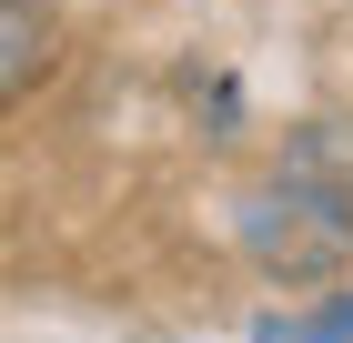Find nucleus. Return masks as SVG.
<instances>
[{
    "instance_id": "obj_1",
    "label": "nucleus",
    "mask_w": 353,
    "mask_h": 343,
    "mask_svg": "<svg viewBox=\"0 0 353 343\" xmlns=\"http://www.w3.org/2000/svg\"><path fill=\"white\" fill-rule=\"evenodd\" d=\"M232 242L263 273H283V283H313V273H333L353 253V202L343 192H313V182H272V192H252L232 212Z\"/></svg>"
},
{
    "instance_id": "obj_3",
    "label": "nucleus",
    "mask_w": 353,
    "mask_h": 343,
    "mask_svg": "<svg viewBox=\"0 0 353 343\" xmlns=\"http://www.w3.org/2000/svg\"><path fill=\"white\" fill-rule=\"evenodd\" d=\"M283 182H313V192H343V202H353V121H313V132H293Z\"/></svg>"
},
{
    "instance_id": "obj_2",
    "label": "nucleus",
    "mask_w": 353,
    "mask_h": 343,
    "mask_svg": "<svg viewBox=\"0 0 353 343\" xmlns=\"http://www.w3.org/2000/svg\"><path fill=\"white\" fill-rule=\"evenodd\" d=\"M61 51V10L51 0H0V101H21Z\"/></svg>"
},
{
    "instance_id": "obj_4",
    "label": "nucleus",
    "mask_w": 353,
    "mask_h": 343,
    "mask_svg": "<svg viewBox=\"0 0 353 343\" xmlns=\"http://www.w3.org/2000/svg\"><path fill=\"white\" fill-rule=\"evenodd\" d=\"M252 343H353V283L333 303H303V313H263Z\"/></svg>"
}]
</instances>
